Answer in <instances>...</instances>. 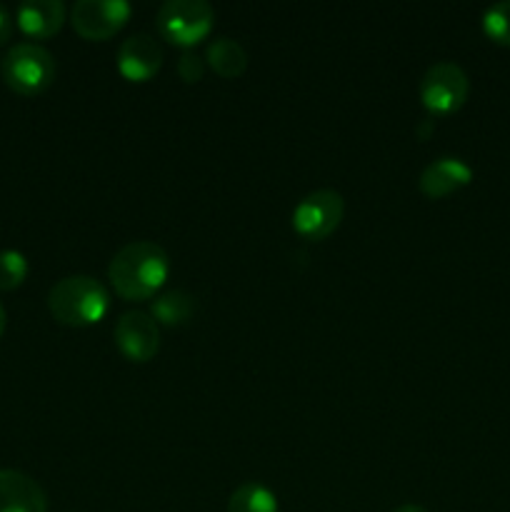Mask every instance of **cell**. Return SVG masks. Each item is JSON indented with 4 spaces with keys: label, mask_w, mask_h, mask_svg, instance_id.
Instances as JSON below:
<instances>
[{
    "label": "cell",
    "mask_w": 510,
    "mask_h": 512,
    "mask_svg": "<svg viewBox=\"0 0 510 512\" xmlns=\"http://www.w3.org/2000/svg\"><path fill=\"white\" fill-rule=\"evenodd\" d=\"M470 180H473V168H470L465 160L445 155V158L433 160V163L420 173L418 188L425 198L440 200L453 195L455 190L470 185Z\"/></svg>",
    "instance_id": "obj_10"
},
{
    "label": "cell",
    "mask_w": 510,
    "mask_h": 512,
    "mask_svg": "<svg viewBox=\"0 0 510 512\" xmlns=\"http://www.w3.org/2000/svg\"><path fill=\"white\" fill-rule=\"evenodd\" d=\"M5 323H8V315H5V308L0 305V338H3V333H5Z\"/></svg>",
    "instance_id": "obj_21"
},
{
    "label": "cell",
    "mask_w": 510,
    "mask_h": 512,
    "mask_svg": "<svg viewBox=\"0 0 510 512\" xmlns=\"http://www.w3.org/2000/svg\"><path fill=\"white\" fill-rule=\"evenodd\" d=\"M130 13L133 8L125 0H78L70 10V23L83 40L103 43L125 28Z\"/></svg>",
    "instance_id": "obj_7"
},
{
    "label": "cell",
    "mask_w": 510,
    "mask_h": 512,
    "mask_svg": "<svg viewBox=\"0 0 510 512\" xmlns=\"http://www.w3.org/2000/svg\"><path fill=\"white\" fill-rule=\"evenodd\" d=\"M483 30L493 43L510 45V0H500L485 10Z\"/></svg>",
    "instance_id": "obj_16"
},
{
    "label": "cell",
    "mask_w": 510,
    "mask_h": 512,
    "mask_svg": "<svg viewBox=\"0 0 510 512\" xmlns=\"http://www.w3.org/2000/svg\"><path fill=\"white\" fill-rule=\"evenodd\" d=\"M170 275V260L160 245L135 240L120 248L108 265V280L123 300H148Z\"/></svg>",
    "instance_id": "obj_1"
},
{
    "label": "cell",
    "mask_w": 510,
    "mask_h": 512,
    "mask_svg": "<svg viewBox=\"0 0 510 512\" xmlns=\"http://www.w3.org/2000/svg\"><path fill=\"white\" fill-rule=\"evenodd\" d=\"M3 80L13 93L40 95L50 88L55 78V60L48 48L38 43H18L5 53Z\"/></svg>",
    "instance_id": "obj_3"
},
{
    "label": "cell",
    "mask_w": 510,
    "mask_h": 512,
    "mask_svg": "<svg viewBox=\"0 0 510 512\" xmlns=\"http://www.w3.org/2000/svg\"><path fill=\"white\" fill-rule=\"evenodd\" d=\"M108 308V290L90 275H70V278L58 280L48 293L50 315L70 328H88V325L100 323Z\"/></svg>",
    "instance_id": "obj_2"
},
{
    "label": "cell",
    "mask_w": 510,
    "mask_h": 512,
    "mask_svg": "<svg viewBox=\"0 0 510 512\" xmlns=\"http://www.w3.org/2000/svg\"><path fill=\"white\" fill-rule=\"evenodd\" d=\"M0 512H48V498L30 475L0 470Z\"/></svg>",
    "instance_id": "obj_11"
},
{
    "label": "cell",
    "mask_w": 510,
    "mask_h": 512,
    "mask_svg": "<svg viewBox=\"0 0 510 512\" xmlns=\"http://www.w3.org/2000/svg\"><path fill=\"white\" fill-rule=\"evenodd\" d=\"M345 215L343 195L335 190H313L293 210V230L305 240L320 243L338 230Z\"/></svg>",
    "instance_id": "obj_6"
},
{
    "label": "cell",
    "mask_w": 510,
    "mask_h": 512,
    "mask_svg": "<svg viewBox=\"0 0 510 512\" xmlns=\"http://www.w3.org/2000/svg\"><path fill=\"white\" fill-rule=\"evenodd\" d=\"M10 35H13V18H10V10L0 3V45L8 43Z\"/></svg>",
    "instance_id": "obj_19"
},
{
    "label": "cell",
    "mask_w": 510,
    "mask_h": 512,
    "mask_svg": "<svg viewBox=\"0 0 510 512\" xmlns=\"http://www.w3.org/2000/svg\"><path fill=\"white\" fill-rule=\"evenodd\" d=\"M15 23L28 38L48 40L63 28L65 5L60 0H28L15 13Z\"/></svg>",
    "instance_id": "obj_12"
},
{
    "label": "cell",
    "mask_w": 510,
    "mask_h": 512,
    "mask_svg": "<svg viewBox=\"0 0 510 512\" xmlns=\"http://www.w3.org/2000/svg\"><path fill=\"white\" fill-rule=\"evenodd\" d=\"M205 58H208V65L213 68V73L225 80L240 78L245 73V68H248V53L233 38H215L208 45Z\"/></svg>",
    "instance_id": "obj_13"
},
{
    "label": "cell",
    "mask_w": 510,
    "mask_h": 512,
    "mask_svg": "<svg viewBox=\"0 0 510 512\" xmlns=\"http://www.w3.org/2000/svg\"><path fill=\"white\" fill-rule=\"evenodd\" d=\"M163 68V48L148 33H135L118 50V70L128 83H148Z\"/></svg>",
    "instance_id": "obj_9"
},
{
    "label": "cell",
    "mask_w": 510,
    "mask_h": 512,
    "mask_svg": "<svg viewBox=\"0 0 510 512\" xmlns=\"http://www.w3.org/2000/svg\"><path fill=\"white\" fill-rule=\"evenodd\" d=\"M393 512H428V510L420 508V505H400V508L393 510Z\"/></svg>",
    "instance_id": "obj_20"
},
{
    "label": "cell",
    "mask_w": 510,
    "mask_h": 512,
    "mask_svg": "<svg viewBox=\"0 0 510 512\" xmlns=\"http://www.w3.org/2000/svg\"><path fill=\"white\" fill-rule=\"evenodd\" d=\"M178 75L185 83H200L205 75V63L195 53H183L178 60Z\"/></svg>",
    "instance_id": "obj_18"
},
{
    "label": "cell",
    "mask_w": 510,
    "mask_h": 512,
    "mask_svg": "<svg viewBox=\"0 0 510 512\" xmlns=\"http://www.w3.org/2000/svg\"><path fill=\"white\" fill-rule=\"evenodd\" d=\"M28 278V260L18 250H0V290H15Z\"/></svg>",
    "instance_id": "obj_17"
},
{
    "label": "cell",
    "mask_w": 510,
    "mask_h": 512,
    "mask_svg": "<svg viewBox=\"0 0 510 512\" xmlns=\"http://www.w3.org/2000/svg\"><path fill=\"white\" fill-rule=\"evenodd\" d=\"M430 130H433V120H428V123H425L423 128H420V138H428Z\"/></svg>",
    "instance_id": "obj_22"
},
{
    "label": "cell",
    "mask_w": 510,
    "mask_h": 512,
    "mask_svg": "<svg viewBox=\"0 0 510 512\" xmlns=\"http://www.w3.org/2000/svg\"><path fill=\"white\" fill-rule=\"evenodd\" d=\"M470 80L460 65L435 63L425 70L420 80V100L430 115H450L460 110L468 100Z\"/></svg>",
    "instance_id": "obj_5"
},
{
    "label": "cell",
    "mask_w": 510,
    "mask_h": 512,
    "mask_svg": "<svg viewBox=\"0 0 510 512\" xmlns=\"http://www.w3.org/2000/svg\"><path fill=\"white\" fill-rule=\"evenodd\" d=\"M158 33L178 48H193L213 30L215 10L205 0H168L158 10Z\"/></svg>",
    "instance_id": "obj_4"
},
{
    "label": "cell",
    "mask_w": 510,
    "mask_h": 512,
    "mask_svg": "<svg viewBox=\"0 0 510 512\" xmlns=\"http://www.w3.org/2000/svg\"><path fill=\"white\" fill-rule=\"evenodd\" d=\"M228 512H278V498L260 483H245L230 495Z\"/></svg>",
    "instance_id": "obj_15"
},
{
    "label": "cell",
    "mask_w": 510,
    "mask_h": 512,
    "mask_svg": "<svg viewBox=\"0 0 510 512\" xmlns=\"http://www.w3.org/2000/svg\"><path fill=\"white\" fill-rule=\"evenodd\" d=\"M195 313V298L185 290H170L163 293L160 298L153 300V318L155 323H163L168 328L175 325H185Z\"/></svg>",
    "instance_id": "obj_14"
},
{
    "label": "cell",
    "mask_w": 510,
    "mask_h": 512,
    "mask_svg": "<svg viewBox=\"0 0 510 512\" xmlns=\"http://www.w3.org/2000/svg\"><path fill=\"white\" fill-rule=\"evenodd\" d=\"M115 345L130 363H148L160 350V328L143 310H130L115 325Z\"/></svg>",
    "instance_id": "obj_8"
}]
</instances>
